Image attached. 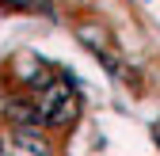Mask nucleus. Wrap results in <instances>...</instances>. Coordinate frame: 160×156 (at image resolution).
I'll use <instances>...</instances> for the list:
<instances>
[{"label":"nucleus","instance_id":"5","mask_svg":"<svg viewBox=\"0 0 160 156\" xmlns=\"http://www.w3.org/2000/svg\"><path fill=\"white\" fill-rule=\"evenodd\" d=\"M12 4H34V0H12Z\"/></svg>","mask_w":160,"mask_h":156},{"label":"nucleus","instance_id":"2","mask_svg":"<svg viewBox=\"0 0 160 156\" xmlns=\"http://www.w3.org/2000/svg\"><path fill=\"white\" fill-rule=\"evenodd\" d=\"M8 149H12V156H50V145L42 141L38 129H15Z\"/></svg>","mask_w":160,"mask_h":156},{"label":"nucleus","instance_id":"3","mask_svg":"<svg viewBox=\"0 0 160 156\" xmlns=\"http://www.w3.org/2000/svg\"><path fill=\"white\" fill-rule=\"evenodd\" d=\"M80 38H84V42H92L95 50H103V31H95V27H80Z\"/></svg>","mask_w":160,"mask_h":156},{"label":"nucleus","instance_id":"1","mask_svg":"<svg viewBox=\"0 0 160 156\" xmlns=\"http://www.w3.org/2000/svg\"><path fill=\"white\" fill-rule=\"evenodd\" d=\"M38 114H42L46 122H53V126H69L80 114V99H76V91L69 84H46L42 88V107H38Z\"/></svg>","mask_w":160,"mask_h":156},{"label":"nucleus","instance_id":"4","mask_svg":"<svg viewBox=\"0 0 160 156\" xmlns=\"http://www.w3.org/2000/svg\"><path fill=\"white\" fill-rule=\"evenodd\" d=\"M0 156H8V145H4V141H0Z\"/></svg>","mask_w":160,"mask_h":156}]
</instances>
